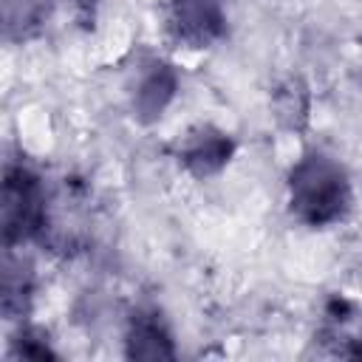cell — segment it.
<instances>
[{"mask_svg":"<svg viewBox=\"0 0 362 362\" xmlns=\"http://www.w3.org/2000/svg\"><path fill=\"white\" fill-rule=\"evenodd\" d=\"M348 187L337 164L322 156L303 161L291 175V206L308 223H328L342 215Z\"/></svg>","mask_w":362,"mask_h":362,"instance_id":"cell-1","label":"cell"},{"mask_svg":"<svg viewBox=\"0 0 362 362\" xmlns=\"http://www.w3.org/2000/svg\"><path fill=\"white\" fill-rule=\"evenodd\" d=\"M173 23L178 28V37L204 45L221 31V11L215 0H178Z\"/></svg>","mask_w":362,"mask_h":362,"instance_id":"cell-2","label":"cell"}]
</instances>
